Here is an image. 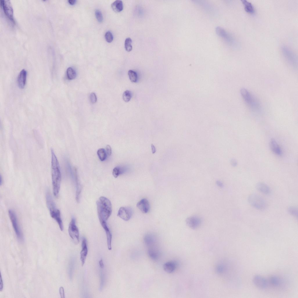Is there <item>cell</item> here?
Returning <instances> with one entry per match:
<instances>
[{
	"label": "cell",
	"mask_w": 298,
	"mask_h": 298,
	"mask_svg": "<svg viewBox=\"0 0 298 298\" xmlns=\"http://www.w3.org/2000/svg\"><path fill=\"white\" fill-rule=\"evenodd\" d=\"M186 222L188 227L192 229H195L201 226L202 220L197 215H193L187 218Z\"/></svg>",
	"instance_id": "11"
},
{
	"label": "cell",
	"mask_w": 298,
	"mask_h": 298,
	"mask_svg": "<svg viewBox=\"0 0 298 298\" xmlns=\"http://www.w3.org/2000/svg\"><path fill=\"white\" fill-rule=\"evenodd\" d=\"M245 11L250 14H253L255 13V9L252 3L246 0L241 1Z\"/></svg>",
	"instance_id": "22"
},
{
	"label": "cell",
	"mask_w": 298,
	"mask_h": 298,
	"mask_svg": "<svg viewBox=\"0 0 298 298\" xmlns=\"http://www.w3.org/2000/svg\"><path fill=\"white\" fill-rule=\"evenodd\" d=\"M97 153L98 157L101 161H104L106 158L107 153L104 149L101 148L99 149Z\"/></svg>",
	"instance_id": "28"
},
{
	"label": "cell",
	"mask_w": 298,
	"mask_h": 298,
	"mask_svg": "<svg viewBox=\"0 0 298 298\" xmlns=\"http://www.w3.org/2000/svg\"><path fill=\"white\" fill-rule=\"evenodd\" d=\"M132 94L131 92L129 90H126L124 92L123 95V98L124 101L125 102H129L131 99Z\"/></svg>",
	"instance_id": "31"
},
{
	"label": "cell",
	"mask_w": 298,
	"mask_h": 298,
	"mask_svg": "<svg viewBox=\"0 0 298 298\" xmlns=\"http://www.w3.org/2000/svg\"><path fill=\"white\" fill-rule=\"evenodd\" d=\"M128 75L129 79L132 82H136L137 81L138 76L136 72L132 70H130L128 71Z\"/></svg>",
	"instance_id": "29"
},
{
	"label": "cell",
	"mask_w": 298,
	"mask_h": 298,
	"mask_svg": "<svg viewBox=\"0 0 298 298\" xmlns=\"http://www.w3.org/2000/svg\"><path fill=\"white\" fill-rule=\"evenodd\" d=\"M0 4L6 16L10 20L14 23L13 10L10 1L9 0H1Z\"/></svg>",
	"instance_id": "10"
},
{
	"label": "cell",
	"mask_w": 298,
	"mask_h": 298,
	"mask_svg": "<svg viewBox=\"0 0 298 298\" xmlns=\"http://www.w3.org/2000/svg\"><path fill=\"white\" fill-rule=\"evenodd\" d=\"M288 211L291 215L297 217L298 214V209L296 207L290 206L288 208Z\"/></svg>",
	"instance_id": "32"
},
{
	"label": "cell",
	"mask_w": 298,
	"mask_h": 298,
	"mask_svg": "<svg viewBox=\"0 0 298 298\" xmlns=\"http://www.w3.org/2000/svg\"><path fill=\"white\" fill-rule=\"evenodd\" d=\"M76 1L75 0H68L69 3L71 5H73L75 4L76 2Z\"/></svg>",
	"instance_id": "41"
},
{
	"label": "cell",
	"mask_w": 298,
	"mask_h": 298,
	"mask_svg": "<svg viewBox=\"0 0 298 298\" xmlns=\"http://www.w3.org/2000/svg\"><path fill=\"white\" fill-rule=\"evenodd\" d=\"M46 199L47 205L51 217L56 221L61 230L63 231V226L60 212L56 208L54 202L50 194L48 192L46 194Z\"/></svg>",
	"instance_id": "3"
},
{
	"label": "cell",
	"mask_w": 298,
	"mask_h": 298,
	"mask_svg": "<svg viewBox=\"0 0 298 298\" xmlns=\"http://www.w3.org/2000/svg\"><path fill=\"white\" fill-rule=\"evenodd\" d=\"M151 148H152V153L153 154H154L156 152V149H155V148L153 144H151Z\"/></svg>",
	"instance_id": "40"
},
{
	"label": "cell",
	"mask_w": 298,
	"mask_h": 298,
	"mask_svg": "<svg viewBox=\"0 0 298 298\" xmlns=\"http://www.w3.org/2000/svg\"><path fill=\"white\" fill-rule=\"evenodd\" d=\"M89 100L90 102L93 104L95 103L97 100V98L95 94L94 93H92L89 96Z\"/></svg>",
	"instance_id": "35"
},
{
	"label": "cell",
	"mask_w": 298,
	"mask_h": 298,
	"mask_svg": "<svg viewBox=\"0 0 298 298\" xmlns=\"http://www.w3.org/2000/svg\"><path fill=\"white\" fill-rule=\"evenodd\" d=\"M111 7L113 10L116 12H119L123 9V2L121 0H117L111 4Z\"/></svg>",
	"instance_id": "21"
},
{
	"label": "cell",
	"mask_w": 298,
	"mask_h": 298,
	"mask_svg": "<svg viewBox=\"0 0 298 298\" xmlns=\"http://www.w3.org/2000/svg\"><path fill=\"white\" fill-rule=\"evenodd\" d=\"M138 208L143 213H148L150 209L149 202L145 198H143L139 201L136 204Z\"/></svg>",
	"instance_id": "15"
},
{
	"label": "cell",
	"mask_w": 298,
	"mask_h": 298,
	"mask_svg": "<svg viewBox=\"0 0 298 298\" xmlns=\"http://www.w3.org/2000/svg\"><path fill=\"white\" fill-rule=\"evenodd\" d=\"M128 169V168L127 167H116L113 169V175L115 178H117L120 174L126 172Z\"/></svg>",
	"instance_id": "24"
},
{
	"label": "cell",
	"mask_w": 298,
	"mask_h": 298,
	"mask_svg": "<svg viewBox=\"0 0 298 298\" xmlns=\"http://www.w3.org/2000/svg\"><path fill=\"white\" fill-rule=\"evenodd\" d=\"M100 223L106 233L108 248L109 250H111V249L112 234L108 227L106 222H103Z\"/></svg>",
	"instance_id": "17"
},
{
	"label": "cell",
	"mask_w": 298,
	"mask_h": 298,
	"mask_svg": "<svg viewBox=\"0 0 298 298\" xmlns=\"http://www.w3.org/2000/svg\"><path fill=\"white\" fill-rule=\"evenodd\" d=\"M132 214V209L129 207H120L118 212L117 216L125 221L130 220Z\"/></svg>",
	"instance_id": "12"
},
{
	"label": "cell",
	"mask_w": 298,
	"mask_h": 298,
	"mask_svg": "<svg viewBox=\"0 0 298 298\" xmlns=\"http://www.w3.org/2000/svg\"><path fill=\"white\" fill-rule=\"evenodd\" d=\"M27 72L25 69L20 72L17 79V84L19 87L23 89L25 87L26 81Z\"/></svg>",
	"instance_id": "16"
},
{
	"label": "cell",
	"mask_w": 298,
	"mask_h": 298,
	"mask_svg": "<svg viewBox=\"0 0 298 298\" xmlns=\"http://www.w3.org/2000/svg\"><path fill=\"white\" fill-rule=\"evenodd\" d=\"M144 242L148 246L151 247L155 243V239L154 236L150 234H148L144 237Z\"/></svg>",
	"instance_id": "25"
},
{
	"label": "cell",
	"mask_w": 298,
	"mask_h": 298,
	"mask_svg": "<svg viewBox=\"0 0 298 298\" xmlns=\"http://www.w3.org/2000/svg\"><path fill=\"white\" fill-rule=\"evenodd\" d=\"M256 189L260 192L266 194H269L271 193L269 187L265 183L259 182L256 185Z\"/></svg>",
	"instance_id": "20"
},
{
	"label": "cell",
	"mask_w": 298,
	"mask_h": 298,
	"mask_svg": "<svg viewBox=\"0 0 298 298\" xmlns=\"http://www.w3.org/2000/svg\"><path fill=\"white\" fill-rule=\"evenodd\" d=\"M148 253L149 257L153 260H156L159 258V251L155 248L150 247L148 250Z\"/></svg>",
	"instance_id": "23"
},
{
	"label": "cell",
	"mask_w": 298,
	"mask_h": 298,
	"mask_svg": "<svg viewBox=\"0 0 298 298\" xmlns=\"http://www.w3.org/2000/svg\"><path fill=\"white\" fill-rule=\"evenodd\" d=\"M106 152L107 155L110 156L111 154V149L110 145H107L106 147Z\"/></svg>",
	"instance_id": "37"
},
{
	"label": "cell",
	"mask_w": 298,
	"mask_h": 298,
	"mask_svg": "<svg viewBox=\"0 0 298 298\" xmlns=\"http://www.w3.org/2000/svg\"><path fill=\"white\" fill-rule=\"evenodd\" d=\"M9 217L16 235L18 240L22 241L24 239L22 231L18 223L17 218L15 211L10 209L8 211Z\"/></svg>",
	"instance_id": "5"
},
{
	"label": "cell",
	"mask_w": 298,
	"mask_h": 298,
	"mask_svg": "<svg viewBox=\"0 0 298 298\" xmlns=\"http://www.w3.org/2000/svg\"><path fill=\"white\" fill-rule=\"evenodd\" d=\"M1 281L0 283V291H1L3 288V281L2 278L1 274Z\"/></svg>",
	"instance_id": "38"
},
{
	"label": "cell",
	"mask_w": 298,
	"mask_h": 298,
	"mask_svg": "<svg viewBox=\"0 0 298 298\" xmlns=\"http://www.w3.org/2000/svg\"><path fill=\"white\" fill-rule=\"evenodd\" d=\"M242 96L246 103L252 110H258L260 109V104L256 99L248 90L245 88L240 91Z\"/></svg>",
	"instance_id": "4"
},
{
	"label": "cell",
	"mask_w": 298,
	"mask_h": 298,
	"mask_svg": "<svg viewBox=\"0 0 298 298\" xmlns=\"http://www.w3.org/2000/svg\"><path fill=\"white\" fill-rule=\"evenodd\" d=\"M99 264L100 267L102 269L104 267V265L102 259L100 260L99 262Z\"/></svg>",
	"instance_id": "39"
},
{
	"label": "cell",
	"mask_w": 298,
	"mask_h": 298,
	"mask_svg": "<svg viewBox=\"0 0 298 298\" xmlns=\"http://www.w3.org/2000/svg\"><path fill=\"white\" fill-rule=\"evenodd\" d=\"M176 266L177 264L175 262L173 261H168L164 264L163 269L166 272L171 273L175 271Z\"/></svg>",
	"instance_id": "19"
},
{
	"label": "cell",
	"mask_w": 298,
	"mask_h": 298,
	"mask_svg": "<svg viewBox=\"0 0 298 298\" xmlns=\"http://www.w3.org/2000/svg\"><path fill=\"white\" fill-rule=\"evenodd\" d=\"M69 234L75 244L79 242V233L78 228L76 224L75 219L73 218L69 224L68 229Z\"/></svg>",
	"instance_id": "8"
},
{
	"label": "cell",
	"mask_w": 298,
	"mask_h": 298,
	"mask_svg": "<svg viewBox=\"0 0 298 298\" xmlns=\"http://www.w3.org/2000/svg\"><path fill=\"white\" fill-rule=\"evenodd\" d=\"M216 32L219 36L230 45L235 46L236 45V42L233 38L223 28L217 26L216 28Z\"/></svg>",
	"instance_id": "9"
},
{
	"label": "cell",
	"mask_w": 298,
	"mask_h": 298,
	"mask_svg": "<svg viewBox=\"0 0 298 298\" xmlns=\"http://www.w3.org/2000/svg\"><path fill=\"white\" fill-rule=\"evenodd\" d=\"M96 205L100 223L106 222L111 216L112 212V205L110 201L105 197L101 196L97 201Z\"/></svg>",
	"instance_id": "2"
},
{
	"label": "cell",
	"mask_w": 298,
	"mask_h": 298,
	"mask_svg": "<svg viewBox=\"0 0 298 298\" xmlns=\"http://www.w3.org/2000/svg\"><path fill=\"white\" fill-rule=\"evenodd\" d=\"M132 42V39L130 38H127L125 40V47L126 50L128 52L130 51L132 49V46L131 45Z\"/></svg>",
	"instance_id": "30"
},
{
	"label": "cell",
	"mask_w": 298,
	"mask_h": 298,
	"mask_svg": "<svg viewBox=\"0 0 298 298\" xmlns=\"http://www.w3.org/2000/svg\"><path fill=\"white\" fill-rule=\"evenodd\" d=\"M234 161H233V162H232L233 164V165L235 166L236 165L237 163L235 161V160Z\"/></svg>",
	"instance_id": "43"
},
{
	"label": "cell",
	"mask_w": 298,
	"mask_h": 298,
	"mask_svg": "<svg viewBox=\"0 0 298 298\" xmlns=\"http://www.w3.org/2000/svg\"><path fill=\"white\" fill-rule=\"evenodd\" d=\"M269 145L271 150L274 154L279 155L282 154L281 150L275 139H272L270 140Z\"/></svg>",
	"instance_id": "18"
},
{
	"label": "cell",
	"mask_w": 298,
	"mask_h": 298,
	"mask_svg": "<svg viewBox=\"0 0 298 298\" xmlns=\"http://www.w3.org/2000/svg\"><path fill=\"white\" fill-rule=\"evenodd\" d=\"M88 252L87 240L85 238H84L82 242V249L80 252V260L82 266L84 264Z\"/></svg>",
	"instance_id": "14"
},
{
	"label": "cell",
	"mask_w": 298,
	"mask_h": 298,
	"mask_svg": "<svg viewBox=\"0 0 298 298\" xmlns=\"http://www.w3.org/2000/svg\"><path fill=\"white\" fill-rule=\"evenodd\" d=\"M281 51L284 57L289 63L294 68L297 67V58L295 55L288 47L283 46L281 47Z\"/></svg>",
	"instance_id": "7"
},
{
	"label": "cell",
	"mask_w": 298,
	"mask_h": 298,
	"mask_svg": "<svg viewBox=\"0 0 298 298\" xmlns=\"http://www.w3.org/2000/svg\"><path fill=\"white\" fill-rule=\"evenodd\" d=\"M59 294L61 298H65L64 290L63 288L61 286L59 289Z\"/></svg>",
	"instance_id": "36"
},
{
	"label": "cell",
	"mask_w": 298,
	"mask_h": 298,
	"mask_svg": "<svg viewBox=\"0 0 298 298\" xmlns=\"http://www.w3.org/2000/svg\"><path fill=\"white\" fill-rule=\"evenodd\" d=\"M105 38L107 42H111L113 39V37L112 33L109 31L107 32L105 34Z\"/></svg>",
	"instance_id": "33"
},
{
	"label": "cell",
	"mask_w": 298,
	"mask_h": 298,
	"mask_svg": "<svg viewBox=\"0 0 298 298\" xmlns=\"http://www.w3.org/2000/svg\"><path fill=\"white\" fill-rule=\"evenodd\" d=\"M270 283L273 286L277 287L280 285L281 280L278 277L273 276L271 277L269 280Z\"/></svg>",
	"instance_id": "27"
},
{
	"label": "cell",
	"mask_w": 298,
	"mask_h": 298,
	"mask_svg": "<svg viewBox=\"0 0 298 298\" xmlns=\"http://www.w3.org/2000/svg\"><path fill=\"white\" fill-rule=\"evenodd\" d=\"M66 74L67 77L69 80L73 79L76 78V76L75 71L71 67H69L67 69Z\"/></svg>",
	"instance_id": "26"
},
{
	"label": "cell",
	"mask_w": 298,
	"mask_h": 298,
	"mask_svg": "<svg viewBox=\"0 0 298 298\" xmlns=\"http://www.w3.org/2000/svg\"><path fill=\"white\" fill-rule=\"evenodd\" d=\"M95 15L97 21L100 22H102L103 20L102 14L100 10H96L95 12Z\"/></svg>",
	"instance_id": "34"
},
{
	"label": "cell",
	"mask_w": 298,
	"mask_h": 298,
	"mask_svg": "<svg viewBox=\"0 0 298 298\" xmlns=\"http://www.w3.org/2000/svg\"><path fill=\"white\" fill-rule=\"evenodd\" d=\"M253 282L258 288L264 289L267 287V281L264 277L259 275H256L253 279Z\"/></svg>",
	"instance_id": "13"
},
{
	"label": "cell",
	"mask_w": 298,
	"mask_h": 298,
	"mask_svg": "<svg viewBox=\"0 0 298 298\" xmlns=\"http://www.w3.org/2000/svg\"><path fill=\"white\" fill-rule=\"evenodd\" d=\"M52 155V179L54 194L57 197L59 192L61 181L60 165L53 150L51 149Z\"/></svg>",
	"instance_id": "1"
},
{
	"label": "cell",
	"mask_w": 298,
	"mask_h": 298,
	"mask_svg": "<svg viewBox=\"0 0 298 298\" xmlns=\"http://www.w3.org/2000/svg\"><path fill=\"white\" fill-rule=\"evenodd\" d=\"M248 200L250 204L256 209L262 210L266 207L267 204L265 200L259 195L251 194L249 196Z\"/></svg>",
	"instance_id": "6"
},
{
	"label": "cell",
	"mask_w": 298,
	"mask_h": 298,
	"mask_svg": "<svg viewBox=\"0 0 298 298\" xmlns=\"http://www.w3.org/2000/svg\"><path fill=\"white\" fill-rule=\"evenodd\" d=\"M217 185H218L219 187H223V183L220 181H218L217 182Z\"/></svg>",
	"instance_id": "42"
}]
</instances>
